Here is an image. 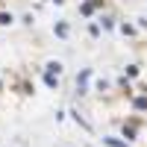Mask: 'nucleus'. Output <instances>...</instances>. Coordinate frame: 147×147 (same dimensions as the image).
I'll return each mask as SVG.
<instances>
[{
    "mask_svg": "<svg viewBox=\"0 0 147 147\" xmlns=\"http://www.w3.org/2000/svg\"><path fill=\"white\" fill-rule=\"evenodd\" d=\"M0 24H3V27H6V24H12V15H0Z\"/></svg>",
    "mask_w": 147,
    "mask_h": 147,
    "instance_id": "f257e3e1",
    "label": "nucleus"
}]
</instances>
